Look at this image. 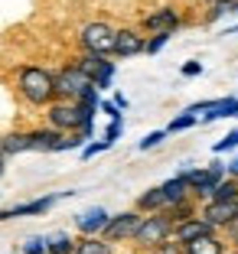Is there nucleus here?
I'll return each mask as SVG.
<instances>
[{
  "mask_svg": "<svg viewBox=\"0 0 238 254\" xmlns=\"http://www.w3.org/2000/svg\"><path fill=\"white\" fill-rule=\"evenodd\" d=\"M72 195H79V189H62V192H49V195H39V199H30V202H16V205H10V209H0V222L46 215L59 199H72Z\"/></svg>",
  "mask_w": 238,
  "mask_h": 254,
  "instance_id": "obj_9",
  "label": "nucleus"
},
{
  "mask_svg": "<svg viewBox=\"0 0 238 254\" xmlns=\"http://www.w3.org/2000/svg\"><path fill=\"white\" fill-rule=\"evenodd\" d=\"M225 170H229V176H232V180H238V153L225 160Z\"/></svg>",
  "mask_w": 238,
  "mask_h": 254,
  "instance_id": "obj_38",
  "label": "nucleus"
},
{
  "mask_svg": "<svg viewBox=\"0 0 238 254\" xmlns=\"http://www.w3.org/2000/svg\"><path fill=\"white\" fill-rule=\"evenodd\" d=\"M101 114H108V121H124V111L114 105L111 98H101Z\"/></svg>",
  "mask_w": 238,
  "mask_h": 254,
  "instance_id": "obj_35",
  "label": "nucleus"
},
{
  "mask_svg": "<svg viewBox=\"0 0 238 254\" xmlns=\"http://www.w3.org/2000/svg\"><path fill=\"white\" fill-rule=\"evenodd\" d=\"M166 137H170L166 130H150V134H144L141 140H137V150H141V153H147V150H157L160 143L166 140Z\"/></svg>",
  "mask_w": 238,
  "mask_h": 254,
  "instance_id": "obj_29",
  "label": "nucleus"
},
{
  "mask_svg": "<svg viewBox=\"0 0 238 254\" xmlns=\"http://www.w3.org/2000/svg\"><path fill=\"white\" fill-rule=\"evenodd\" d=\"M114 39H118V26L108 20H85L75 33L79 53H91V56H111L114 59Z\"/></svg>",
  "mask_w": 238,
  "mask_h": 254,
  "instance_id": "obj_4",
  "label": "nucleus"
},
{
  "mask_svg": "<svg viewBox=\"0 0 238 254\" xmlns=\"http://www.w3.org/2000/svg\"><path fill=\"white\" fill-rule=\"evenodd\" d=\"M147 36H154V33H173L176 36L183 26H189V20L183 16V10L173 7V3H160V7L147 10V13L141 16V23H137Z\"/></svg>",
  "mask_w": 238,
  "mask_h": 254,
  "instance_id": "obj_7",
  "label": "nucleus"
},
{
  "mask_svg": "<svg viewBox=\"0 0 238 254\" xmlns=\"http://www.w3.org/2000/svg\"><path fill=\"white\" fill-rule=\"evenodd\" d=\"M202 72H206V65H202L199 59H189V62L179 65V75H183V78H196V75H202Z\"/></svg>",
  "mask_w": 238,
  "mask_h": 254,
  "instance_id": "obj_33",
  "label": "nucleus"
},
{
  "mask_svg": "<svg viewBox=\"0 0 238 254\" xmlns=\"http://www.w3.org/2000/svg\"><path fill=\"white\" fill-rule=\"evenodd\" d=\"M173 218L166 215V212H157V215H144V222H141V228H137V235H134V245H131V251H137V254H150L157 245H163V241H170L173 238Z\"/></svg>",
  "mask_w": 238,
  "mask_h": 254,
  "instance_id": "obj_5",
  "label": "nucleus"
},
{
  "mask_svg": "<svg viewBox=\"0 0 238 254\" xmlns=\"http://www.w3.org/2000/svg\"><path fill=\"white\" fill-rule=\"evenodd\" d=\"M196 124H199V118H196V114H189L186 108H183L179 114H173V121H170V124L163 127V130H166V134L173 137V134H183V130H193Z\"/></svg>",
  "mask_w": 238,
  "mask_h": 254,
  "instance_id": "obj_26",
  "label": "nucleus"
},
{
  "mask_svg": "<svg viewBox=\"0 0 238 254\" xmlns=\"http://www.w3.org/2000/svg\"><path fill=\"white\" fill-rule=\"evenodd\" d=\"M13 91L26 108L33 111H46L56 101V75L49 65L39 62H23L13 75Z\"/></svg>",
  "mask_w": 238,
  "mask_h": 254,
  "instance_id": "obj_1",
  "label": "nucleus"
},
{
  "mask_svg": "<svg viewBox=\"0 0 238 254\" xmlns=\"http://www.w3.org/2000/svg\"><path fill=\"white\" fill-rule=\"evenodd\" d=\"M16 251L20 254H49V238H46V235H30Z\"/></svg>",
  "mask_w": 238,
  "mask_h": 254,
  "instance_id": "obj_27",
  "label": "nucleus"
},
{
  "mask_svg": "<svg viewBox=\"0 0 238 254\" xmlns=\"http://www.w3.org/2000/svg\"><path fill=\"white\" fill-rule=\"evenodd\" d=\"M20 153H33L30 130H7V134H0V157L10 160V157H20Z\"/></svg>",
  "mask_w": 238,
  "mask_h": 254,
  "instance_id": "obj_16",
  "label": "nucleus"
},
{
  "mask_svg": "<svg viewBox=\"0 0 238 254\" xmlns=\"http://www.w3.org/2000/svg\"><path fill=\"white\" fill-rule=\"evenodd\" d=\"M95 108H85L79 101H52L43 111V124L59 134H79L85 124H95Z\"/></svg>",
  "mask_w": 238,
  "mask_h": 254,
  "instance_id": "obj_3",
  "label": "nucleus"
},
{
  "mask_svg": "<svg viewBox=\"0 0 238 254\" xmlns=\"http://www.w3.org/2000/svg\"><path fill=\"white\" fill-rule=\"evenodd\" d=\"M216 228L206 222V218H189V222H179L176 228H173V238L179 241V245H193V241H199V238H206V235H212Z\"/></svg>",
  "mask_w": 238,
  "mask_h": 254,
  "instance_id": "obj_17",
  "label": "nucleus"
},
{
  "mask_svg": "<svg viewBox=\"0 0 238 254\" xmlns=\"http://www.w3.org/2000/svg\"><path fill=\"white\" fill-rule=\"evenodd\" d=\"M202 3H206V7H212V3H219V0H202Z\"/></svg>",
  "mask_w": 238,
  "mask_h": 254,
  "instance_id": "obj_41",
  "label": "nucleus"
},
{
  "mask_svg": "<svg viewBox=\"0 0 238 254\" xmlns=\"http://www.w3.org/2000/svg\"><path fill=\"white\" fill-rule=\"evenodd\" d=\"M30 143H33V153H62L66 134L39 124V127H30Z\"/></svg>",
  "mask_w": 238,
  "mask_h": 254,
  "instance_id": "obj_14",
  "label": "nucleus"
},
{
  "mask_svg": "<svg viewBox=\"0 0 238 254\" xmlns=\"http://www.w3.org/2000/svg\"><path fill=\"white\" fill-rule=\"evenodd\" d=\"M238 153V127H232L225 137L212 143V157H235Z\"/></svg>",
  "mask_w": 238,
  "mask_h": 254,
  "instance_id": "obj_25",
  "label": "nucleus"
},
{
  "mask_svg": "<svg viewBox=\"0 0 238 254\" xmlns=\"http://www.w3.org/2000/svg\"><path fill=\"white\" fill-rule=\"evenodd\" d=\"M75 254H118V245H111L108 238L95 235V238H79Z\"/></svg>",
  "mask_w": 238,
  "mask_h": 254,
  "instance_id": "obj_22",
  "label": "nucleus"
},
{
  "mask_svg": "<svg viewBox=\"0 0 238 254\" xmlns=\"http://www.w3.org/2000/svg\"><path fill=\"white\" fill-rule=\"evenodd\" d=\"M173 39V33H154V36H147V53L144 56H157V53H163V46Z\"/></svg>",
  "mask_w": 238,
  "mask_h": 254,
  "instance_id": "obj_30",
  "label": "nucleus"
},
{
  "mask_svg": "<svg viewBox=\"0 0 238 254\" xmlns=\"http://www.w3.org/2000/svg\"><path fill=\"white\" fill-rule=\"evenodd\" d=\"M72 65L79 68V72H85L91 78V85H95L98 91H108L114 85V75H118V62L111 59V56H91V53H79L72 59Z\"/></svg>",
  "mask_w": 238,
  "mask_h": 254,
  "instance_id": "obj_8",
  "label": "nucleus"
},
{
  "mask_svg": "<svg viewBox=\"0 0 238 254\" xmlns=\"http://www.w3.org/2000/svg\"><path fill=\"white\" fill-rule=\"evenodd\" d=\"M160 189H163V195H166V209L176 205V202L193 199V189H189L186 176H179V173H173L170 180H163V183H160Z\"/></svg>",
  "mask_w": 238,
  "mask_h": 254,
  "instance_id": "obj_19",
  "label": "nucleus"
},
{
  "mask_svg": "<svg viewBox=\"0 0 238 254\" xmlns=\"http://www.w3.org/2000/svg\"><path fill=\"white\" fill-rule=\"evenodd\" d=\"M179 176H186L189 189H193V199L199 202H209L212 199V192H216V186L222 180H229V170H225V160L222 157H212L206 166H193V163H183L179 166Z\"/></svg>",
  "mask_w": 238,
  "mask_h": 254,
  "instance_id": "obj_2",
  "label": "nucleus"
},
{
  "mask_svg": "<svg viewBox=\"0 0 238 254\" xmlns=\"http://www.w3.org/2000/svg\"><path fill=\"white\" fill-rule=\"evenodd\" d=\"M147 53V33L141 26H118L114 39V59H134Z\"/></svg>",
  "mask_w": 238,
  "mask_h": 254,
  "instance_id": "obj_12",
  "label": "nucleus"
},
{
  "mask_svg": "<svg viewBox=\"0 0 238 254\" xmlns=\"http://www.w3.org/2000/svg\"><path fill=\"white\" fill-rule=\"evenodd\" d=\"M127 254H137V251H127Z\"/></svg>",
  "mask_w": 238,
  "mask_h": 254,
  "instance_id": "obj_44",
  "label": "nucleus"
},
{
  "mask_svg": "<svg viewBox=\"0 0 238 254\" xmlns=\"http://www.w3.org/2000/svg\"><path fill=\"white\" fill-rule=\"evenodd\" d=\"M134 209L141 212V215H157V212H166V195H163V189H160V186H150V189H144V192H137Z\"/></svg>",
  "mask_w": 238,
  "mask_h": 254,
  "instance_id": "obj_18",
  "label": "nucleus"
},
{
  "mask_svg": "<svg viewBox=\"0 0 238 254\" xmlns=\"http://www.w3.org/2000/svg\"><path fill=\"white\" fill-rule=\"evenodd\" d=\"M3 173H7V160L0 157V180H3Z\"/></svg>",
  "mask_w": 238,
  "mask_h": 254,
  "instance_id": "obj_40",
  "label": "nucleus"
},
{
  "mask_svg": "<svg viewBox=\"0 0 238 254\" xmlns=\"http://www.w3.org/2000/svg\"><path fill=\"white\" fill-rule=\"evenodd\" d=\"M212 199L216 202H238V180H222L216 186V192H212Z\"/></svg>",
  "mask_w": 238,
  "mask_h": 254,
  "instance_id": "obj_28",
  "label": "nucleus"
},
{
  "mask_svg": "<svg viewBox=\"0 0 238 254\" xmlns=\"http://www.w3.org/2000/svg\"><path fill=\"white\" fill-rule=\"evenodd\" d=\"M52 75H56V101H82L88 91H95L91 78L85 72H79L72 62L52 68Z\"/></svg>",
  "mask_w": 238,
  "mask_h": 254,
  "instance_id": "obj_6",
  "label": "nucleus"
},
{
  "mask_svg": "<svg viewBox=\"0 0 238 254\" xmlns=\"http://www.w3.org/2000/svg\"><path fill=\"white\" fill-rule=\"evenodd\" d=\"M229 254H238V251H235V248H229Z\"/></svg>",
  "mask_w": 238,
  "mask_h": 254,
  "instance_id": "obj_42",
  "label": "nucleus"
},
{
  "mask_svg": "<svg viewBox=\"0 0 238 254\" xmlns=\"http://www.w3.org/2000/svg\"><path fill=\"white\" fill-rule=\"evenodd\" d=\"M225 118H238V95H222V98H212V108L206 114H199V124H216V121Z\"/></svg>",
  "mask_w": 238,
  "mask_h": 254,
  "instance_id": "obj_15",
  "label": "nucleus"
},
{
  "mask_svg": "<svg viewBox=\"0 0 238 254\" xmlns=\"http://www.w3.org/2000/svg\"><path fill=\"white\" fill-rule=\"evenodd\" d=\"M46 238H49V254H75L79 248V235L72 232H52Z\"/></svg>",
  "mask_w": 238,
  "mask_h": 254,
  "instance_id": "obj_21",
  "label": "nucleus"
},
{
  "mask_svg": "<svg viewBox=\"0 0 238 254\" xmlns=\"http://www.w3.org/2000/svg\"><path fill=\"white\" fill-rule=\"evenodd\" d=\"M111 215H114V212H108L104 205H88V209H82L79 215H72L75 235H79V238H95V235H104V228H108Z\"/></svg>",
  "mask_w": 238,
  "mask_h": 254,
  "instance_id": "obj_11",
  "label": "nucleus"
},
{
  "mask_svg": "<svg viewBox=\"0 0 238 254\" xmlns=\"http://www.w3.org/2000/svg\"><path fill=\"white\" fill-rule=\"evenodd\" d=\"M111 101L121 108V111H127V108H131V101H127V95H124V91H114V95H111Z\"/></svg>",
  "mask_w": 238,
  "mask_h": 254,
  "instance_id": "obj_37",
  "label": "nucleus"
},
{
  "mask_svg": "<svg viewBox=\"0 0 238 254\" xmlns=\"http://www.w3.org/2000/svg\"><path fill=\"white\" fill-rule=\"evenodd\" d=\"M150 254H186V245H179L176 238H170V241H163V245H157Z\"/></svg>",
  "mask_w": 238,
  "mask_h": 254,
  "instance_id": "obj_32",
  "label": "nucleus"
},
{
  "mask_svg": "<svg viewBox=\"0 0 238 254\" xmlns=\"http://www.w3.org/2000/svg\"><path fill=\"white\" fill-rule=\"evenodd\" d=\"M166 215L173 218V225H179V222H189V218H196V215H199V202H196V199L176 202V205H170V209H166Z\"/></svg>",
  "mask_w": 238,
  "mask_h": 254,
  "instance_id": "obj_24",
  "label": "nucleus"
},
{
  "mask_svg": "<svg viewBox=\"0 0 238 254\" xmlns=\"http://www.w3.org/2000/svg\"><path fill=\"white\" fill-rule=\"evenodd\" d=\"M141 222H144V215L134 205L124 209V212H114L101 238H108L111 245H134V235H137V228H141Z\"/></svg>",
  "mask_w": 238,
  "mask_h": 254,
  "instance_id": "obj_10",
  "label": "nucleus"
},
{
  "mask_svg": "<svg viewBox=\"0 0 238 254\" xmlns=\"http://www.w3.org/2000/svg\"><path fill=\"white\" fill-rule=\"evenodd\" d=\"M222 235H225V241H229V248H235V251H238V222H232Z\"/></svg>",
  "mask_w": 238,
  "mask_h": 254,
  "instance_id": "obj_36",
  "label": "nucleus"
},
{
  "mask_svg": "<svg viewBox=\"0 0 238 254\" xmlns=\"http://www.w3.org/2000/svg\"><path fill=\"white\" fill-rule=\"evenodd\" d=\"M235 33H238V23H235V26H225V30H222V36H235Z\"/></svg>",
  "mask_w": 238,
  "mask_h": 254,
  "instance_id": "obj_39",
  "label": "nucleus"
},
{
  "mask_svg": "<svg viewBox=\"0 0 238 254\" xmlns=\"http://www.w3.org/2000/svg\"><path fill=\"white\" fill-rule=\"evenodd\" d=\"M186 254H229V241H225L222 232H212L206 238L186 245Z\"/></svg>",
  "mask_w": 238,
  "mask_h": 254,
  "instance_id": "obj_20",
  "label": "nucleus"
},
{
  "mask_svg": "<svg viewBox=\"0 0 238 254\" xmlns=\"http://www.w3.org/2000/svg\"><path fill=\"white\" fill-rule=\"evenodd\" d=\"M10 254H20V251H10Z\"/></svg>",
  "mask_w": 238,
  "mask_h": 254,
  "instance_id": "obj_43",
  "label": "nucleus"
},
{
  "mask_svg": "<svg viewBox=\"0 0 238 254\" xmlns=\"http://www.w3.org/2000/svg\"><path fill=\"white\" fill-rule=\"evenodd\" d=\"M121 134H124V121H108V127H104V140L108 143H114V140H121Z\"/></svg>",
  "mask_w": 238,
  "mask_h": 254,
  "instance_id": "obj_34",
  "label": "nucleus"
},
{
  "mask_svg": "<svg viewBox=\"0 0 238 254\" xmlns=\"http://www.w3.org/2000/svg\"><path fill=\"white\" fill-rule=\"evenodd\" d=\"M235 13H238V0H219V3L206 7V13H202V23H206V26H212V23H219L222 16H235Z\"/></svg>",
  "mask_w": 238,
  "mask_h": 254,
  "instance_id": "obj_23",
  "label": "nucleus"
},
{
  "mask_svg": "<svg viewBox=\"0 0 238 254\" xmlns=\"http://www.w3.org/2000/svg\"><path fill=\"white\" fill-rule=\"evenodd\" d=\"M114 143H108L101 137V140H91V143H85V150H82V160H91V157H98V153H104V150H111Z\"/></svg>",
  "mask_w": 238,
  "mask_h": 254,
  "instance_id": "obj_31",
  "label": "nucleus"
},
{
  "mask_svg": "<svg viewBox=\"0 0 238 254\" xmlns=\"http://www.w3.org/2000/svg\"><path fill=\"white\" fill-rule=\"evenodd\" d=\"M199 218H206L216 232H225L232 222H238V202H216L209 199L199 205Z\"/></svg>",
  "mask_w": 238,
  "mask_h": 254,
  "instance_id": "obj_13",
  "label": "nucleus"
}]
</instances>
